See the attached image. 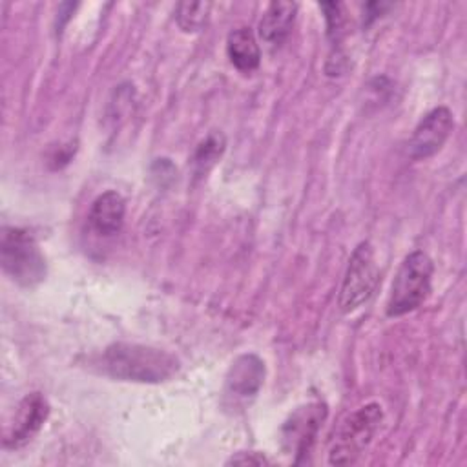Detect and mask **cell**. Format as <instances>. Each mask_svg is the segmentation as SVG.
<instances>
[{
    "mask_svg": "<svg viewBox=\"0 0 467 467\" xmlns=\"http://www.w3.org/2000/svg\"><path fill=\"white\" fill-rule=\"evenodd\" d=\"M265 374V361L257 354L246 352L237 356L224 378L223 405L232 410L250 405L263 387Z\"/></svg>",
    "mask_w": 467,
    "mask_h": 467,
    "instance_id": "cell-6",
    "label": "cell"
},
{
    "mask_svg": "<svg viewBox=\"0 0 467 467\" xmlns=\"http://www.w3.org/2000/svg\"><path fill=\"white\" fill-rule=\"evenodd\" d=\"M0 263L4 272L24 288H35L47 274V265L36 239L29 230L18 226L2 228Z\"/></svg>",
    "mask_w": 467,
    "mask_h": 467,
    "instance_id": "cell-2",
    "label": "cell"
},
{
    "mask_svg": "<svg viewBox=\"0 0 467 467\" xmlns=\"http://www.w3.org/2000/svg\"><path fill=\"white\" fill-rule=\"evenodd\" d=\"M432 272L434 265L423 250L410 252L400 265L392 281L387 301V316L398 317L421 306L431 294Z\"/></svg>",
    "mask_w": 467,
    "mask_h": 467,
    "instance_id": "cell-3",
    "label": "cell"
},
{
    "mask_svg": "<svg viewBox=\"0 0 467 467\" xmlns=\"http://www.w3.org/2000/svg\"><path fill=\"white\" fill-rule=\"evenodd\" d=\"M296 13V2H272L259 20V36L270 46H281L292 31Z\"/></svg>",
    "mask_w": 467,
    "mask_h": 467,
    "instance_id": "cell-11",
    "label": "cell"
},
{
    "mask_svg": "<svg viewBox=\"0 0 467 467\" xmlns=\"http://www.w3.org/2000/svg\"><path fill=\"white\" fill-rule=\"evenodd\" d=\"M102 374L135 383H161L179 370V361L166 350L139 343H111L97 358Z\"/></svg>",
    "mask_w": 467,
    "mask_h": 467,
    "instance_id": "cell-1",
    "label": "cell"
},
{
    "mask_svg": "<svg viewBox=\"0 0 467 467\" xmlns=\"http://www.w3.org/2000/svg\"><path fill=\"white\" fill-rule=\"evenodd\" d=\"M126 215V201L115 192L108 190L100 193L89 208V224L100 235H115L122 230Z\"/></svg>",
    "mask_w": 467,
    "mask_h": 467,
    "instance_id": "cell-10",
    "label": "cell"
},
{
    "mask_svg": "<svg viewBox=\"0 0 467 467\" xmlns=\"http://www.w3.org/2000/svg\"><path fill=\"white\" fill-rule=\"evenodd\" d=\"M381 420L383 410L378 403H367L348 414L334 436L328 462L336 465L354 463L363 449L372 441Z\"/></svg>",
    "mask_w": 467,
    "mask_h": 467,
    "instance_id": "cell-4",
    "label": "cell"
},
{
    "mask_svg": "<svg viewBox=\"0 0 467 467\" xmlns=\"http://www.w3.org/2000/svg\"><path fill=\"white\" fill-rule=\"evenodd\" d=\"M325 418L327 407L323 403H306L297 407L283 425L285 451L297 456L308 452Z\"/></svg>",
    "mask_w": 467,
    "mask_h": 467,
    "instance_id": "cell-9",
    "label": "cell"
},
{
    "mask_svg": "<svg viewBox=\"0 0 467 467\" xmlns=\"http://www.w3.org/2000/svg\"><path fill=\"white\" fill-rule=\"evenodd\" d=\"M226 140L223 133L212 131L206 139H202L193 153V171L195 175L202 177L223 155Z\"/></svg>",
    "mask_w": 467,
    "mask_h": 467,
    "instance_id": "cell-13",
    "label": "cell"
},
{
    "mask_svg": "<svg viewBox=\"0 0 467 467\" xmlns=\"http://www.w3.org/2000/svg\"><path fill=\"white\" fill-rule=\"evenodd\" d=\"M210 2H181L175 9L177 26L184 33H197L202 31L210 18Z\"/></svg>",
    "mask_w": 467,
    "mask_h": 467,
    "instance_id": "cell-14",
    "label": "cell"
},
{
    "mask_svg": "<svg viewBox=\"0 0 467 467\" xmlns=\"http://www.w3.org/2000/svg\"><path fill=\"white\" fill-rule=\"evenodd\" d=\"M228 463H241V465H263V463H270L263 454L259 452H239L237 456H232L228 460Z\"/></svg>",
    "mask_w": 467,
    "mask_h": 467,
    "instance_id": "cell-16",
    "label": "cell"
},
{
    "mask_svg": "<svg viewBox=\"0 0 467 467\" xmlns=\"http://www.w3.org/2000/svg\"><path fill=\"white\" fill-rule=\"evenodd\" d=\"M378 279L379 270L374 259V250L368 241H363L354 248L343 277L339 290L341 312L350 314L367 303L378 286Z\"/></svg>",
    "mask_w": 467,
    "mask_h": 467,
    "instance_id": "cell-5",
    "label": "cell"
},
{
    "mask_svg": "<svg viewBox=\"0 0 467 467\" xmlns=\"http://www.w3.org/2000/svg\"><path fill=\"white\" fill-rule=\"evenodd\" d=\"M226 55L230 62L243 73L254 71L261 62L259 44L248 27H237L228 35Z\"/></svg>",
    "mask_w": 467,
    "mask_h": 467,
    "instance_id": "cell-12",
    "label": "cell"
},
{
    "mask_svg": "<svg viewBox=\"0 0 467 467\" xmlns=\"http://www.w3.org/2000/svg\"><path fill=\"white\" fill-rule=\"evenodd\" d=\"M319 7L325 11V20H327V35L328 38L336 44L341 40V36L345 35V13H343V5L337 2H327V4H319Z\"/></svg>",
    "mask_w": 467,
    "mask_h": 467,
    "instance_id": "cell-15",
    "label": "cell"
},
{
    "mask_svg": "<svg viewBox=\"0 0 467 467\" xmlns=\"http://www.w3.org/2000/svg\"><path fill=\"white\" fill-rule=\"evenodd\" d=\"M454 128V119L449 108L438 106L431 109L414 128L409 140V157L412 161H425L436 155Z\"/></svg>",
    "mask_w": 467,
    "mask_h": 467,
    "instance_id": "cell-7",
    "label": "cell"
},
{
    "mask_svg": "<svg viewBox=\"0 0 467 467\" xmlns=\"http://www.w3.org/2000/svg\"><path fill=\"white\" fill-rule=\"evenodd\" d=\"M49 416V403L40 392L27 394L18 407L15 409V416L11 425L4 434L5 449H20L29 443L44 427Z\"/></svg>",
    "mask_w": 467,
    "mask_h": 467,
    "instance_id": "cell-8",
    "label": "cell"
}]
</instances>
